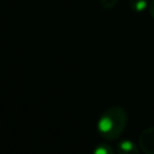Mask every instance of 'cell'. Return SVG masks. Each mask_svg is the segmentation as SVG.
<instances>
[{"mask_svg": "<svg viewBox=\"0 0 154 154\" xmlns=\"http://www.w3.org/2000/svg\"><path fill=\"white\" fill-rule=\"evenodd\" d=\"M128 113L120 106H111L102 112L97 120V132L106 141H116L124 132Z\"/></svg>", "mask_w": 154, "mask_h": 154, "instance_id": "6da1fadb", "label": "cell"}, {"mask_svg": "<svg viewBox=\"0 0 154 154\" xmlns=\"http://www.w3.org/2000/svg\"><path fill=\"white\" fill-rule=\"evenodd\" d=\"M138 144L144 154H154V126H150L140 134Z\"/></svg>", "mask_w": 154, "mask_h": 154, "instance_id": "7a4b0ae2", "label": "cell"}, {"mask_svg": "<svg viewBox=\"0 0 154 154\" xmlns=\"http://www.w3.org/2000/svg\"><path fill=\"white\" fill-rule=\"evenodd\" d=\"M117 154H140V150L132 141L123 140L117 144Z\"/></svg>", "mask_w": 154, "mask_h": 154, "instance_id": "3957f363", "label": "cell"}, {"mask_svg": "<svg viewBox=\"0 0 154 154\" xmlns=\"http://www.w3.org/2000/svg\"><path fill=\"white\" fill-rule=\"evenodd\" d=\"M129 7L135 13H141L149 7L148 0H129Z\"/></svg>", "mask_w": 154, "mask_h": 154, "instance_id": "277c9868", "label": "cell"}, {"mask_svg": "<svg viewBox=\"0 0 154 154\" xmlns=\"http://www.w3.org/2000/svg\"><path fill=\"white\" fill-rule=\"evenodd\" d=\"M93 154H114L113 148L107 143H100L95 147Z\"/></svg>", "mask_w": 154, "mask_h": 154, "instance_id": "5b68a950", "label": "cell"}, {"mask_svg": "<svg viewBox=\"0 0 154 154\" xmlns=\"http://www.w3.org/2000/svg\"><path fill=\"white\" fill-rule=\"evenodd\" d=\"M118 0H100V6L103 10H111L117 5Z\"/></svg>", "mask_w": 154, "mask_h": 154, "instance_id": "8992f818", "label": "cell"}, {"mask_svg": "<svg viewBox=\"0 0 154 154\" xmlns=\"http://www.w3.org/2000/svg\"><path fill=\"white\" fill-rule=\"evenodd\" d=\"M149 14H150V17L154 19V0H152L150 1V4H149Z\"/></svg>", "mask_w": 154, "mask_h": 154, "instance_id": "52a82bcc", "label": "cell"}]
</instances>
